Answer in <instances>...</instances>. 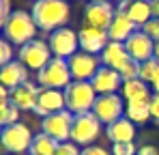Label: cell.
Here are the masks:
<instances>
[{
    "label": "cell",
    "instance_id": "7bdbcfd3",
    "mask_svg": "<svg viewBox=\"0 0 159 155\" xmlns=\"http://www.w3.org/2000/svg\"><path fill=\"white\" fill-rule=\"evenodd\" d=\"M65 2H67V0H65Z\"/></svg>",
    "mask_w": 159,
    "mask_h": 155
},
{
    "label": "cell",
    "instance_id": "d4e9b609",
    "mask_svg": "<svg viewBox=\"0 0 159 155\" xmlns=\"http://www.w3.org/2000/svg\"><path fill=\"white\" fill-rule=\"evenodd\" d=\"M58 144L60 142H56L54 138H50L48 134H43V131H39V134H34V138H32V144H30V155H56L58 151Z\"/></svg>",
    "mask_w": 159,
    "mask_h": 155
},
{
    "label": "cell",
    "instance_id": "b9f144b4",
    "mask_svg": "<svg viewBox=\"0 0 159 155\" xmlns=\"http://www.w3.org/2000/svg\"><path fill=\"white\" fill-rule=\"evenodd\" d=\"M118 2H133V0H118Z\"/></svg>",
    "mask_w": 159,
    "mask_h": 155
},
{
    "label": "cell",
    "instance_id": "ba28073f",
    "mask_svg": "<svg viewBox=\"0 0 159 155\" xmlns=\"http://www.w3.org/2000/svg\"><path fill=\"white\" fill-rule=\"evenodd\" d=\"M52 58H54V54H52V50H50V45H48L45 41H39V39L28 41L26 45H22L20 52H17V60H20L26 69H34V71L43 69Z\"/></svg>",
    "mask_w": 159,
    "mask_h": 155
},
{
    "label": "cell",
    "instance_id": "3957f363",
    "mask_svg": "<svg viewBox=\"0 0 159 155\" xmlns=\"http://www.w3.org/2000/svg\"><path fill=\"white\" fill-rule=\"evenodd\" d=\"M99 58H101V65H106L110 69H116L123 76V80H133V78L140 76V63H135L131 56L127 54L125 43L110 41Z\"/></svg>",
    "mask_w": 159,
    "mask_h": 155
},
{
    "label": "cell",
    "instance_id": "2e32d148",
    "mask_svg": "<svg viewBox=\"0 0 159 155\" xmlns=\"http://www.w3.org/2000/svg\"><path fill=\"white\" fill-rule=\"evenodd\" d=\"M60 110H67V103H65V91H56V88H41L39 93V99H37V108H34V114H39L41 119L56 114Z\"/></svg>",
    "mask_w": 159,
    "mask_h": 155
},
{
    "label": "cell",
    "instance_id": "8fae6325",
    "mask_svg": "<svg viewBox=\"0 0 159 155\" xmlns=\"http://www.w3.org/2000/svg\"><path fill=\"white\" fill-rule=\"evenodd\" d=\"M93 114L99 119L101 125H110L118 119H123L125 114V103H123V97L118 93H112V95H99L97 101L93 106Z\"/></svg>",
    "mask_w": 159,
    "mask_h": 155
},
{
    "label": "cell",
    "instance_id": "4dcf8cb0",
    "mask_svg": "<svg viewBox=\"0 0 159 155\" xmlns=\"http://www.w3.org/2000/svg\"><path fill=\"white\" fill-rule=\"evenodd\" d=\"M56 155H82V149H80L75 142H60L58 144V151H56Z\"/></svg>",
    "mask_w": 159,
    "mask_h": 155
},
{
    "label": "cell",
    "instance_id": "603a6c76",
    "mask_svg": "<svg viewBox=\"0 0 159 155\" xmlns=\"http://www.w3.org/2000/svg\"><path fill=\"white\" fill-rule=\"evenodd\" d=\"M120 93H123V99H127V101H144V99H151V88L140 78L125 80Z\"/></svg>",
    "mask_w": 159,
    "mask_h": 155
},
{
    "label": "cell",
    "instance_id": "7402d4cb",
    "mask_svg": "<svg viewBox=\"0 0 159 155\" xmlns=\"http://www.w3.org/2000/svg\"><path fill=\"white\" fill-rule=\"evenodd\" d=\"M106 136H107V140H112V144L133 142V138H135V125H133L127 116H123V119H118V121H114V123L107 125Z\"/></svg>",
    "mask_w": 159,
    "mask_h": 155
},
{
    "label": "cell",
    "instance_id": "4316f807",
    "mask_svg": "<svg viewBox=\"0 0 159 155\" xmlns=\"http://www.w3.org/2000/svg\"><path fill=\"white\" fill-rule=\"evenodd\" d=\"M0 121H2L4 127H7V125H13V123H20V110L11 101L0 106Z\"/></svg>",
    "mask_w": 159,
    "mask_h": 155
},
{
    "label": "cell",
    "instance_id": "484cf974",
    "mask_svg": "<svg viewBox=\"0 0 159 155\" xmlns=\"http://www.w3.org/2000/svg\"><path fill=\"white\" fill-rule=\"evenodd\" d=\"M159 76V58L157 56H153L151 60H144V63H140V80H144L146 84H153Z\"/></svg>",
    "mask_w": 159,
    "mask_h": 155
},
{
    "label": "cell",
    "instance_id": "f35d334b",
    "mask_svg": "<svg viewBox=\"0 0 159 155\" xmlns=\"http://www.w3.org/2000/svg\"><path fill=\"white\" fill-rule=\"evenodd\" d=\"M155 56H157V58H159V41H157V43H155Z\"/></svg>",
    "mask_w": 159,
    "mask_h": 155
},
{
    "label": "cell",
    "instance_id": "ac0fdd59",
    "mask_svg": "<svg viewBox=\"0 0 159 155\" xmlns=\"http://www.w3.org/2000/svg\"><path fill=\"white\" fill-rule=\"evenodd\" d=\"M39 93H41V86H34L30 80L26 84L17 86L11 91V103L20 110V112H34L37 108V99H39Z\"/></svg>",
    "mask_w": 159,
    "mask_h": 155
},
{
    "label": "cell",
    "instance_id": "60d3db41",
    "mask_svg": "<svg viewBox=\"0 0 159 155\" xmlns=\"http://www.w3.org/2000/svg\"><path fill=\"white\" fill-rule=\"evenodd\" d=\"M2 129H4V125H2V121H0V134H2Z\"/></svg>",
    "mask_w": 159,
    "mask_h": 155
},
{
    "label": "cell",
    "instance_id": "5b68a950",
    "mask_svg": "<svg viewBox=\"0 0 159 155\" xmlns=\"http://www.w3.org/2000/svg\"><path fill=\"white\" fill-rule=\"evenodd\" d=\"M97 93L93 88L90 82H78L73 80L67 88H65V103H67V110L71 114H86V112H93V106L97 101Z\"/></svg>",
    "mask_w": 159,
    "mask_h": 155
},
{
    "label": "cell",
    "instance_id": "e0dca14e",
    "mask_svg": "<svg viewBox=\"0 0 159 155\" xmlns=\"http://www.w3.org/2000/svg\"><path fill=\"white\" fill-rule=\"evenodd\" d=\"M123 82H125L123 76L116 69H110L106 65H101L99 71L90 80V84H93L97 95H112V93H116L118 88H123Z\"/></svg>",
    "mask_w": 159,
    "mask_h": 155
},
{
    "label": "cell",
    "instance_id": "5bb4252c",
    "mask_svg": "<svg viewBox=\"0 0 159 155\" xmlns=\"http://www.w3.org/2000/svg\"><path fill=\"white\" fill-rule=\"evenodd\" d=\"M78 37H80V50L95 54V56H101V52L106 50L107 43H110L107 30L95 28V26H82Z\"/></svg>",
    "mask_w": 159,
    "mask_h": 155
},
{
    "label": "cell",
    "instance_id": "74e56055",
    "mask_svg": "<svg viewBox=\"0 0 159 155\" xmlns=\"http://www.w3.org/2000/svg\"><path fill=\"white\" fill-rule=\"evenodd\" d=\"M151 86H153V91H155V93L159 95V76H157V80H155V82H153Z\"/></svg>",
    "mask_w": 159,
    "mask_h": 155
},
{
    "label": "cell",
    "instance_id": "52a82bcc",
    "mask_svg": "<svg viewBox=\"0 0 159 155\" xmlns=\"http://www.w3.org/2000/svg\"><path fill=\"white\" fill-rule=\"evenodd\" d=\"M32 134L30 127L24 123H13V125H7L0 134V144L7 153H26L30 151V144H32Z\"/></svg>",
    "mask_w": 159,
    "mask_h": 155
},
{
    "label": "cell",
    "instance_id": "44dd1931",
    "mask_svg": "<svg viewBox=\"0 0 159 155\" xmlns=\"http://www.w3.org/2000/svg\"><path fill=\"white\" fill-rule=\"evenodd\" d=\"M135 30H138V26L133 24V22L127 17V15H125V13L116 11V17L112 20V24H110V28H107V37H110V41L125 43V41L131 37Z\"/></svg>",
    "mask_w": 159,
    "mask_h": 155
},
{
    "label": "cell",
    "instance_id": "9c48e42d",
    "mask_svg": "<svg viewBox=\"0 0 159 155\" xmlns=\"http://www.w3.org/2000/svg\"><path fill=\"white\" fill-rule=\"evenodd\" d=\"M73 116L69 110H60L56 114H50L41 121V131L54 138L56 142H69L71 140V127H73Z\"/></svg>",
    "mask_w": 159,
    "mask_h": 155
},
{
    "label": "cell",
    "instance_id": "8d00e7d4",
    "mask_svg": "<svg viewBox=\"0 0 159 155\" xmlns=\"http://www.w3.org/2000/svg\"><path fill=\"white\" fill-rule=\"evenodd\" d=\"M151 7H153V17H159V0H151Z\"/></svg>",
    "mask_w": 159,
    "mask_h": 155
},
{
    "label": "cell",
    "instance_id": "8992f818",
    "mask_svg": "<svg viewBox=\"0 0 159 155\" xmlns=\"http://www.w3.org/2000/svg\"><path fill=\"white\" fill-rule=\"evenodd\" d=\"M101 134V123L93 112L86 114H75L73 116V127H71V142L78 147H90Z\"/></svg>",
    "mask_w": 159,
    "mask_h": 155
},
{
    "label": "cell",
    "instance_id": "f1b7e54d",
    "mask_svg": "<svg viewBox=\"0 0 159 155\" xmlns=\"http://www.w3.org/2000/svg\"><path fill=\"white\" fill-rule=\"evenodd\" d=\"M112 155H138V149L133 142H118L112 144Z\"/></svg>",
    "mask_w": 159,
    "mask_h": 155
},
{
    "label": "cell",
    "instance_id": "ffe728a7",
    "mask_svg": "<svg viewBox=\"0 0 159 155\" xmlns=\"http://www.w3.org/2000/svg\"><path fill=\"white\" fill-rule=\"evenodd\" d=\"M28 82V69L20 63V60H11L9 65H4L0 69V84L7 86L9 91L22 86Z\"/></svg>",
    "mask_w": 159,
    "mask_h": 155
},
{
    "label": "cell",
    "instance_id": "d6a6232c",
    "mask_svg": "<svg viewBox=\"0 0 159 155\" xmlns=\"http://www.w3.org/2000/svg\"><path fill=\"white\" fill-rule=\"evenodd\" d=\"M82 155H112L110 151H106L103 147H97V144H90V147H84Z\"/></svg>",
    "mask_w": 159,
    "mask_h": 155
},
{
    "label": "cell",
    "instance_id": "7c38bea8",
    "mask_svg": "<svg viewBox=\"0 0 159 155\" xmlns=\"http://www.w3.org/2000/svg\"><path fill=\"white\" fill-rule=\"evenodd\" d=\"M67 63H69V69H71L73 80H78V82H90L93 76L101 67V58L99 56L88 54V52H82V50L78 54H73Z\"/></svg>",
    "mask_w": 159,
    "mask_h": 155
},
{
    "label": "cell",
    "instance_id": "836d02e7",
    "mask_svg": "<svg viewBox=\"0 0 159 155\" xmlns=\"http://www.w3.org/2000/svg\"><path fill=\"white\" fill-rule=\"evenodd\" d=\"M151 116L155 119V123L159 125V95H151Z\"/></svg>",
    "mask_w": 159,
    "mask_h": 155
},
{
    "label": "cell",
    "instance_id": "6da1fadb",
    "mask_svg": "<svg viewBox=\"0 0 159 155\" xmlns=\"http://www.w3.org/2000/svg\"><path fill=\"white\" fill-rule=\"evenodd\" d=\"M69 13H71V9L65 0H34L32 11H30L37 28L48 30V32L65 28Z\"/></svg>",
    "mask_w": 159,
    "mask_h": 155
},
{
    "label": "cell",
    "instance_id": "cb8c5ba5",
    "mask_svg": "<svg viewBox=\"0 0 159 155\" xmlns=\"http://www.w3.org/2000/svg\"><path fill=\"white\" fill-rule=\"evenodd\" d=\"M125 114L133 125H144L151 119V99L144 101H127L125 106Z\"/></svg>",
    "mask_w": 159,
    "mask_h": 155
},
{
    "label": "cell",
    "instance_id": "ab89813d",
    "mask_svg": "<svg viewBox=\"0 0 159 155\" xmlns=\"http://www.w3.org/2000/svg\"><path fill=\"white\" fill-rule=\"evenodd\" d=\"M90 2H110V0H88V4H90Z\"/></svg>",
    "mask_w": 159,
    "mask_h": 155
},
{
    "label": "cell",
    "instance_id": "30bf717a",
    "mask_svg": "<svg viewBox=\"0 0 159 155\" xmlns=\"http://www.w3.org/2000/svg\"><path fill=\"white\" fill-rule=\"evenodd\" d=\"M48 45H50V50H52V54L56 58H67L69 60L80 50V37L75 30L65 26V28H58V30L50 32Z\"/></svg>",
    "mask_w": 159,
    "mask_h": 155
},
{
    "label": "cell",
    "instance_id": "1f68e13d",
    "mask_svg": "<svg viewBox=\"0 0 159 155\" xmlns=\"http://www.w3.org/2000/svg\"><path fill=\"white\" fill-rule=\"evenodd\" d=\"M9 15H11V0H0V30L4 28V22Z\"/></svg>",
    "mask_w": 159,
    "mask_h": 155
},
{
    "label": "cell",
    "instance_id": "83f0119b",
    "mask_svg": "<svg viewBox=\"0 0 159 155\" xmlns=\"http://www.w3.org/2000/svg\"><path fill=\"white\" fill-rule=\"evenodd\" d=\"M11 60H13V45L4 37H0V69L4 65H9Z\"/></svg>",
    "mask_w": 159,
    "mask_h": 155
},
{
    "label": "cell",
    "instance_id": "277c9868",
    "mask_svg": "<svg viewBox=\"0 0 159 155\" xmlns=\"http://www.w3.org/2000/svg\"><path fill=\"white\" fill-rule=\"evenodd\" d=\"M71 82H73V76H71V69H69L67 58H56L54 56L43 69L37 71V84L41 88L65 91Z\"/></svg>",
    "mask_w": 159,
    "mask_h": 155
},
{
    "label": "cell",
    "instance_id": "9a60e30c",
    "mask_svg": "<svg viewBox=\"0 0 159 155\" xmlns=\"http://www.w3.org/2000/svg\"><path fill=\"white\" fill-rule=\"evenodd\" d=\"M114 17H116V9L112 2H90L84 11L86 26H95L101 30H107Z\"/></svg>",
    "mask_w": 159,
    "mask_h": 155
},
{
    "label": "cell",
    "instance_id": "f546056e",
    "mask_svg": "<svg viewBox=\"0 0 159 155\" xmlns=\"http://www.w3.org/2000/svg\"><path fill=\"white\" fill-rule=\"evenodd\" d=\"M140 30H144V32H146V35L157 43V41H159V17H151V20L142 26Z\"/></svg>",
    "mask_w": 159,
    "mask_h": 155
},
{
    "label": "cell",
    "instance_id": "d6986e66",
    "mask_svg": "<svg viewBox=\"0 0 159 155\" xmlns=\"http://www.w3.org/2000/svg\"><path fill=\"white\" fill-rule=\"evenodd\" d=\"M116 11L125 13L138 28L146 24L151 17H153V7H151V0H133V2H118Z\"/></svg>",
    "mask_w": 159,
    "mask_h": 155
},
{
    "label": "cell",
    "instance_id": "e575fe53",
    "mask_svg": "<svg viewBox=\"0 0 159 155\" xmlns=\"http://www.w3.org/2000/svg\"><path fill=\"white\" fill-rule=\"evenodd\" d=\"M9 101H11V91L0 84V106H4V103H9Z\"/></svg>",
    "mask_w": 159,
    "mask_h": 155
},
{
    "label": "cell",
    "instance_id": "4fadbf2b",
    "mask_svg": "<svg viewBox=\"0 0 159 155\" xmlns=\"http://www.w3.org/2000/svg\"><path fill=\"white\" fill-rule=\"evenodd\" d=\"M125 50L135 63H144V60H151L155 56V41L144 30H135L125 41Z\"/></svg>",
    "mask_w": 159,
    "mask_h": 155
},
{
    "label": "cell",
    "instance_id": "7a4b0ae2",
    "mask_svg": "<svg viewBox=\"0 0 159 155\" xmlns=\"http://www.w3.org/2000/svg\"><path fill=\"white\" fill-rule=\"evenodd\" d=\"M4 39L11 43V45H26L28 41L34 39L37 35V24L32 20V15L26 11H11V15L7 17L4 22Z\"/></svg>",
    "mask_w": 159,
    "mask_h": 155
},
{
    "label": "cell",
    "instance_id": "d590c367",
    "mask_svg": "<svg viewBox=\"0 0 159 155\" xmlns=\"http://www.w3.org/2000/svg\"><path fill=\"white\" fill-rule=\"evenodd\" d=\"M138 155H159V151L155 147H151V144H144V147L138 149Z\"/></svg>",
    "mask_w": 159,
    "mask_h": 155
}]
</instances>
